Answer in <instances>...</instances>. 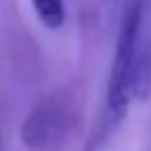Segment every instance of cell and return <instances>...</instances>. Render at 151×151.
Here are the masks:
<instances>
[{
	"label": "cell",
	"mask_w": 151,
	"mask_h": 151,
	"mask_svg": "<svg viewBox=\"0 0 151 151\" xmlns=\"http://www.w3.org/2000/svg\"><path fill=\"white\" fill-rule=\"evenodd\" d=\"M149 14V0H132L120 19L113 61L109 71V85H106V99L99 116L97 127V142L99 144L106 134H111L127 116L130 104L134 99V73H137V50H139V33L142 24Z\"/></svg>",
	"instance_id": "obj_1"
},
{
	"label": "cell",
	"mask_w": 151,
	"mask_h": 151,
	"mask_svg": "<svg viewBox=\"0 0 151 151\" xmlns=\"http://www.w3.org/2000/svg\"><path fill=\"white\" fill-rule=\"evenodd\" d=\"M78 127V104L68 90L45 94L21 120L19 139L33 151L59 149Z\"/></svg>",
	"instance_id": "obj_2"
},
{
	"label": "cell",
	"mask_w": 151,
	"mask_h": 151,
	"mask_svg": "<svg viewBox=\"0 0 151 151\" xmlns=\"http://www.w3.org/2000/svg\"><path fill=\"white\" fill-rule=\"evenodd\" d=\"M31 7L38 21L50 31H59L66 24V0H31Z\"/></svg>",
	"instance_id": "obj_3"
}]
</instances>
